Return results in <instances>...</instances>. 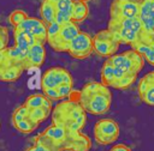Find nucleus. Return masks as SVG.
<instances>
[{"mask_svg":"<svg viewBox=\"0 0 154 151\" xmlns=\"http://www.w3.org/2000/svg\"><path fill=\"white\" fill-rule=\"evenodd\" d=\"M100 76H101V83H103L105 85L111 87L114 81V66L112 65V62L108 59H106V61L103 62V65L101 67Z\"/></svg>","mask_w":154,"mask_h":151,"instance_id":"obj_21","label":"nucleus"},{"mask_svg":"<svg viewBox=\"0 0 154 151\" xmlns=\"http://www.w3.org/2000/svg\"><path fill=\"white\" fill-rule=\"evenodd\" d=\"M107 29L112 31V34L114 35V37L117 38V41L120 44H129L131 47L140 40V32L128 29L125 26H122L112 19H109Z\"/></svg>","mask_w":154,"mask_h":151,"instance_id":"obj_13","label":"nucleus"},{"mask_svg":"<svg viewBox=\"0 0 154 151\" xmlns=\"http://www.w3.org/2000/svg\"><path fill=\"white\" fill-rule=\"evenodd\" d=\"M23 30H26L30 32L37 42L40 43H47V24L41 19L36 17H28L19 26Z\"/></svg>","mask_w":154,"mask_h":151,"instance_id":"obj_12","label":"nucleus"},{"mask_svg":"<svg viewBox=\"0 0 154 151\" xmlns=\"http://www.w3.org/2000/svg\"><path fill=\"white\" fill-rule=\"evenodd\" d=\"M60 28H61V25L59 23H57V22L47 24V42L58 36V34L60 31Z\"/></svg>","mask_w":154,"mask_h":151,"instance_id":"obj_27","label":"nucleus"},{"mask_svg":"<svg viewBox=\"0 0 154 151\" xmlns=\"http://www.w3.org/2000/svg\"><path fill=\"white\" fill-rule=\"evenodd\" d=\"M12 126H13L18 132H20V133H23V134H30V133H32V132L37 128L38 123L34 122V121L29 117V115H28V117H25L24 120H22V121H19V122L14 123V125H12Z\"/></svg>","mask_w":154,"mask_h":151,"instance_id":"obj_23","label":"nucleus"},{"mask_svg":"<svg viewBox=\"0 0 154 151\" xmlns=\"http://www.w3.org/2000/svg\"><path fill=\"white\" fill-rule=\"evenodd\" d=\"M79 32H81V30H79V26L77 25V23L73 22V20H71V22H67V23L63 24L61 28H60V31H59L58 36L54 37L53 40L48 41L47 43L55 52H59V53L67 52L71 41Z\"/></svg>","mask_w":154,"mask_h":151,"instance_id":"obj_7","label":"nucleus"},{"mask_svg":"<svg viewBox=\"0 0 154 151\" xmlns=\"http://www.w3.org/2000/svg\"><path fill=\"white\" fill-rule=\"evenodd\" d=\"M8 40H10L8 29L4 25H0V56L8 48Z\"/></svg>","mask_w":154,"mask_h":151,"instance_id":"obj_26","label":"nucleus"},{"mask_svg":"<svg viewBox=\"0 0 154 151\" xmlns=\"http://www.w3.org/2000/svg\"><path fill=\"white\" fill-rule=\"evenodd\" d=\"M137 78V73H126L123 78H120L114 85H113V89H118V90H124V89H128L129 86H131L135 80Z\"/></svg>","mask_w":154,"mask_h":151,"instance_id":"obj_24","label":"nucleus"},{"mask_svg":"<svg viewBox=\"0 0 154 151\" xmlns=\"http://www.w3.org/2000/svg\"><path fill=\"white\" fill-rule=\"evenodd\" d=\"M26 151H49L47 147H45L43 145H41V144H34L32 146H30Z\"/></svg>","mask_w":154,"mask_h":151,"instance_id":"obj_30","label":"nucleus"},{"mask_svg":"<svg viewBox=\"0 0 154 151\" xmlns=\"http://www.w3.org/2000/svg\"><path fill=\"white\" fill-rule=\"evenodd\" d=\"M26 108L29 109H34V108H40V107H52V101L46 97L43 93H32L30 96L26 97L25 102L23 103Z\"/></svg>","mask_w":154,"mask_h":151,"instance_id":"obj_19","label":"nucleus"},{"mask_svg":"<svg viewBox=\"0 0 154 151\" xmlns=\"http://www.w3.org/2000/svg\"><path fill=\"white\" fill-rule=\"evenodd\" d=\"M120 43L117 41L111 30L105 29L100 30L93 36V47L94 53L103 58H111L114 55L119 48Z\"/></svg>","mask_w":154,"mask_h":151,"instance_id":"obj_6","label":"nucleus"},{"mask_svg":"<svg viewBox=\"0 0 154 151\" xmlns=\"http://www.w3.org/2000/svg\"><path fill=\"white\" fill-rule=\"evenodd\" d=\"M142 56L144 58V60H146L149 65L154 66V50L152 49V47H150V46L144 50V53L142 54Z\"/></svg>","mask_w":154,"mask_h":151,"instance_id":"obj_28","label":"nucleus"},{"mask_svg":"<svg viewBox=\"0 0 154 151\" xmlns=\"http://www.w3.org/2000/svg\"><path fill=\"white\" fill-rule=\"evenodd\" d=\"M138 17L143 26L142 32L149 36H154V12L152 10V0H140Z\"/></svg>","mask_w":154,"mask_h":151,"instance_id":"obj_15","label":"nucleus"},{"mask_svg":"<svg viewBox=\"0 0 154 151\" xmlns=\"http://www.w3.org/2000/svg\"><path fill=\"white\" fill-rule=\"evenodd\" d=\"M94 52V47H93V37L84 32L81 31L70 43L67 53L78 60H83L87 59L91 55V53Z\"/></svg>","mask_w":154,"mask_h":151,"instance_id":"obj_10","label":"nucleus"},{"mask_svg":"<svg viewBox=\"0 0 154 151\" xmlns=\"http://www.w3.org/2000/svg\"><path fill=\"white\" fill-rule=\"evenodd\" d=\"M79 104L93 115L106 114L112 104V93L101 81H89L79 90Z\"/></svg>","mask_w":154,"mask_h":151,"instance_id":"obj_2","label":"nucleus"},{"mask_svg":"<svg viewBox=\"0 0 154 151\" xmlns=\"http://www.w3.org/2000/svg\"><path fill=\"white\" fill-rule=\"evenodd\" d=\"M52 123L64 127L72 132H79L83 129L87 121V111L79 104L71 99H64L53 107Z\"/></svg>","mask_w":154,"mask_h":151,"instance_id":"obj_3","label":"nucleus"},{"mask_svg":"<svg viewBox=\"0 0 154 151\" xmlns=\"http://www.w3.org/2000/svg\"><path fill=\"white\" fill-rule=\"evenodd\" d=\"M25 67L22 61L2 53L0 56V81L13 83L20 78Z\"/></svg>","mask_w":154,"mask_h":151,"instance_id":"obj_9","label":"nucleus"},{"mask_svg":"<svg viewBox=\"0 0 154 151\" xmlns=\"http://www.w3.org/2000/svg\"><path fill=\"white\" fill-rule=\"evenodd\" d=\"M57 8V19L55 22L60 25L72 20V10L73 0H51Z\"/></svg>","mask_w":154,"mask_h":151,"instance_id":"obj_17","label":"nucleus"},{"mask_svg":"<svg viewBox=\"0 0 154 151\" xmlns=\"http://www.w3.org/2000/svg\"><path fill=\"white\" fill-rule=\"evenodd\" d=\"M150 47H152V49H153V50H154V41H153V42H152V44H150Z\"/></svg>","mask_w":154,"mask_h":151,"instance_id":"obj_32","label":"nucleus"},{"mask_svg":"<svg viewBox=\"0 0 154 151\" xmlns=\"http://www.w3.org/2000/svg\"><path fill=\"white\" fill-rule=\"evenodd\" d=\"M94 139L100 145H109L117 141L120 134L119 125L113 119L106 117L95 122L93 128Z\"/></svg>","mask_w":154,"mask_h":151,"instance_id":"obj_5","label":"nucleus"},{"mask_svg":"<svg viewBox=\"0 0 154 151\" xmlns=\"http://www.w3.org/2000/svg\"><path fill=\"white\" fill-rule=\"evenodd\" d=\"M137 92L142 102L149 107H154V72H149L140 79Z\"/></svg>","mask_w":154,"mask_h":151,"instance_id":"obj_14","label":"nucleus"},{"mask_svg":"<svg viewBox=\"0 0 154 151\" xmlns=\"http://www.w3.org/2000/svg\"><path fill=\"white\" fill-rule=\"evenodd\" d=\"M40 16L46 24H51L57 19V8L51 0H43L40 5Z\"/></svg>","mask_w":154,"mask_h":151,"instance_id":"obj_18","label":"nucleus"},{"mask_svg":"<svg viewBox=\"0 0 154 151\" xmlns=\"http://www.w3.org/2000/svg\"><path fill=\"white\" fill-rule=\"evenodd\" d=\"M109 151H131V149L125 144H116L111 147Z\"/></svg>","mask_w":154,"mask_h":151,"instance_id":"obj_29","label":"nucleus"},{"mask_svg":"<svg viewBox=\"0 0 154 151\" xmlns=\"http://www.w3.org/2000/svg\"><path fill=\"white\" fill-rule=\"evenodd\" d=\"M140 0H113L109 6V18L122 19L138 17Z\"/></svg>","mask_w":154,"mask_h":151,"instance_id":"obj_11","label":"nucleus"},{"mask_svg":"<svg viewBox=\"0 0 154 151\" xmlns=\"http://www.w3.org/2000/svg\"><path fill=\"white\" fill-rule=\"evenodd\" d=\"M45 59H46L45 44L40 43V42H36L28 50V54H26L25 60H24V67H25V70L38 68L43 65Z\"/></svg>","mask_w":154,"mask_h":151,"instance_id":"obj_16","label":"nucleus"},{"mask_svg":"<svg viewBox=\"0 0 154 151\" xmlns=\"http://www.w3.org/2000/svg\"><path fill=\"white\" fill-rule=\"evenodd\" d=\"M107 59L112 62L114 67L123 70L126 73H137V74L142 71L146 62L144 58L132 48L120 54H114Z\"/></svg>","mask_w":154,"mask_h":151,"instance_id":"obj_4","label":"nucleus"},{"mask_svg":"<svg viewBox=\"0 0 154 151\" xmlns=\"http://www.w3.org/2000/svg\"><path fill=\"white\" fill-rule=\"evenodd\" d=\"M73 81L72 76L70 72L60 66H54L48 68L41 78V90L42 92L48 91V90H54L63 83H70Z\"/></svg>","mask_w":154,"mask_h":151,"instance_id":"obj_8","label":"nucleus"},{"mask_svg":"<svg viewBox=\"0 0 154 151\" xmlns=\"http://www.w3.org/2000/svg\"><path fill=\"white\" fill-rule=\"evenodd\" d=\"M152 10H153V12H154V0H152Z\"/></svg>","mask_w":154,"mask_h":151,"instance_id":"obj_31","label":"nucleus"},{"mask_svg":"<svg viewBox=\"0 0 154 151\" xmlns=\"http://www.w3.org/2000/svg\"><path fill=\"white\" fill-rule=\"evenodd\" d=\"M89 13V8L85 1L83 0H73V10H72V20L76 23L83 22Z\"/></svg>","mask_w":154,"mask_h":151,"instance_id":"obj_20","label":"nucleus"},{"mask_svg":"<svg viewBox=\"0 0 154 151\" xmlns=\"http://www.w3.org/2000/svg\"><path fill=\"white\" fill-rule=\"evenodd\" d=\"M29 109V108H28ZM53 108L52 107H40V108H34V109H29V117L36 122V123H41L43 122L51 114H52Z\"/></svg>","mask_w":154,"mask_h":151,"instance_id":"obj_22","label":"nucleus"},{"mask_svg":"<svg viewBox=\"0 0 154 151\" xmlns=\"http://www.w3.org/2000/svg\"><path fill=\"white\" fill-rule=\"evenodd\" d=\"M35 143L43 145L49 151H89L91 147V140L87 134L53 123L35 137Z\"/></svg>","mask_w":154,"mask_h":151,"instance_id":"obj_1","label":"nucleus"},{"mask_svg":"<svg viewBox=\"0 0 154 151\" xmlns=\"http://www.w3.org/2000/svg\"><path fill=\"white\" fill-rule=\"evenodd\" d=\"M28 17H29V16H28L24 11H22V10H14V11H12V12L10 13V16H8V22H10L14 28H17V26H19Z\"/></svg>","mask_w":154,"mask_h":151,"instance_id":"obj_25","label":"nucleus"}]
</instances>
